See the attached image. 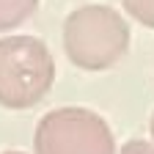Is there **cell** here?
Listing matches in <instances>:
<instances>
[{
  "mask_svg": "<svg viewBox=\"0 0 154 154\" xmlns=\"http://www.w3.org/2000/svg\"><path fill=\"white\" fill-rule=\"evenodd\" d=\"M127 19L102 3L74 8L63 22L66 58L83 72H105L116 66L129 50Z\"/></svg>",
  "mask_w": 154,
  "mask_h": 154,
  "instance_id": "obj_1",
  "label": "cell"
},
{
  "mask_svg": "<svg viewBox=\"0 0 154 154\" xmlns=\"http://www.w3.org/2000/svg\"><path fill=\"white\" fill-rule=\"evenodd\" d=\"M55 83V61L36 36L0 38V107L28 110L50 94Z\"/></svg>",
  "mask_w": 154,
  "mask_h": 154,
  "instance_id": "obj_2",
  "label": "cell"
},
{
  "mask_svg": "<svg viewBox=\"0 0 154 154\" xmlns=\"http://www.w3.org/2000/svg\"><path fill=\"white\" fill-rule=\"evenodd\" d=\"M36 154H116L110 124L88 107H58L36 124Z\"/></svg>",
  "mask_w": 154,
  "mask_h": 154,
  "instance_id": "obj_3",
  "label": "cell"
},
{
  "mask_svg": "<svg viewBox=\"0 0 154 154\" xmlns=\"http://www.w3.org/2000/svg\"><path fill=\"white\" fill-rule=\"evenodd\" d=\"M38 8V0H0V33L22 25Z\"/></svg>",
  "mask_w": 154,
  "mask_h": 154,
  "instance_id": "obj_4",
  "label": "cell"
},
{
  "mask_svg": "<svg viewBox=\"0 0 154 154\" xmlns=\"http://www.w3.org/2000/svg\"><path fill=\"white\" fill-rule=\"evenodd\" d=\"M127 14L143 28H154V0H121Z\"/></svg>",
  "mask_w": 154,
  "mask_h": 154,
  "instance_id": "obj_5",
  "label": "cell"
},
{
  "mask_svg": "<svg viewBox=\"0 0 154 154\" xmlns=\"http://www.w3.org/2000/svg\"><path fill=\"white\" fill-rule=\"evenodd\" d=\"M116 154H154V140H127Z\"/></svg>",
  "mask_w": 154,
  "mask_h": 154,
  "instance_id": "obj_6",
  "label": "cell"
},
{
  "mask_svg": "<svg viewBox=\"0 0 154 154\" xmlns=\"http://www.w3.org/2000/svg\"><path fill=\"white\" fill-rule=\"evenodd\" d=\"M149 129H151V138H154V113H151V121H149Z\"/></svg>",
  "mask_w": 154,
  "mask_h": 154,
  "instance_id": "obj_7",
  "label": "cell"
},
{
  "mask_svg": "<svg viewBox=\"0 0 154 154\" xmlns=\"http://www.w3.org/2000/svg\"><path fill=\"white\" fill-rule=\"evenodd\" d=\"M3 154H22V151H3Z\"/></svg>",
  "mask_w": 154,
  "mask_h": 154,
  "instance_id": "obj_8",
  "label": "cell"
}]
</instances>
